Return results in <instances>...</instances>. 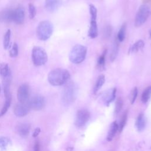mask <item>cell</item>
<instances>
[{
	"mask_svg": "<svg viewBox=\"0 0 151 151\" xmlns=\"http://www.w3.org/2000/svg\"><path fill=\"white\" fill-rule=\"evenodd\" d=\"M118 51H119V41L117 40V38H116L114 41L111 53L110 54V60L111 61H113L116 58L118 54Z\"/></svg>",
	"mask_w": 151,
	"mask_h": 151,
	"instance_id": "23",
	"label": "cell"
},
{
	"mask_svg": "<svg viewBox=\"0 0 151 151\" xmlns=\"http://www.w3.org/2000/svg\"><path fill=\"white\" fill-rule=\"evenodd\" d=\"M34 151H40V144L38 142H36L34 145Z\"/></svg>",
	"mask_w": 151,
	"mask_h": 151,
	"instance_id": "35",
	"label": "cell"
},
{
	"mask_svg": "<svg viewBox=\"0 0 151 151\" xmlns=\"http://www.w3.org/2000/svg\"><path fill=\"white\" fill-rule=\"evenodd\" d=\"M18 54V47L17 43L14 42L9 51V55L11 57H16Z\"/></svg>",
	"mask_w": 151,
	"mask_h": 151,
	"instance_id": "30",
	"label": "cell"
},
{
	"mask_svg": "<svg viewBox=\"0 0 151 151\" xmlns=\"http://www.w3.org/2000/svg\"><path fill=\"white\" fill-rule=\"evenodd\" d=\"M0 75L4 79H8L10 77V68L7 64L0 63Z\"/></svg>",
	"mask_w": 151,
	"mask_h": 151,
	"instance_id": "18",
	"label": "cell"
},
{
	"mask_svg": "<svg viewBox=\"0 0 151 151\" xmlns=\"http://www.w3.org/2000/svg\"><path fill=\"white\" fill-rule=\"evenodd\" d=\"M126 23H124L120 28L119 30V32L117 33V39L119 41V42H122L124 38L126 35Z\"/></svg>",
	"mask_w": 151,
	"mask_h": 151,
	"instance_id": "25",
	"label": "cell"
},
{
	"mask_svg": "<svg viewBox=\"0 0 151 151\" xmlns=\"http://www.w3.org/2000/svg\"><path fill=\"white\" fill-rule=\"evenodd\" d=\"M123 100L122 98L119 97L116 101V104H115V108H114V113L115 114H118L122 110L123 107Z\"/></svg>",
	"mask_w": 151,
	"mask_h": 151,
	"instance_id": "28",
	"label": "cell"
},
{
	"mask_svg": "<svg viewBox=\"0 0 151 151\" xmlns=\"http://www.w3.org/2000/svg\"><path fill=\"white\" fill-rule=\"evenodd\" d=\"M126 120H127V113H124V114H123L122 117V119H121V120L120 122V124L119 126V131L120 132L122 131L123 129L124 128L125 124H126Z\"/></svg>",
	"mask_w": 151,
	"mask_h": 151,
	"instance_id": "31",
	"label": "cell"
},
{
	"mask_svg": "<svg viewBox=\"0 0 151 151\" xmlns=\"http://www.w3.org/2000/svg\"><path fill=\"white\" fill-rule=\"evenodd\" d=\"M53 32L52 24L48 21H41L37 28L36 34L37 38L41 41L47 40Z\"/></svg>",
	"mask_w": 151,
	"mask_h": 151,
	"instance_id": "4",
	"label": "cell"
},
{
	"mask_svg": "<svg viewBox=\"0 0 151 151\" xmlns=\"http://www.w3.org/2000/svg\"><path fill=\"white\" fill-rule=\"evenodd\" d=\"M146 118L145 117V115L142 113L140 114L136 120V127L137 130L139 132H142L143 131L145 127H146Z\"/></svg>",
	"mask_w": 151,
	"mask_h": 151,
	"instance_id": "17",
	"label": "cell"
},
{
	"mask_svg": "<svg viewBox=\"0 0 151 151\" xmlns=\"http://www.w3.org/2000/svg\"><path fill=\"white\" fill-rule=\"evenodd\" d=\"M116 88H113L111 89H109L107 91H105L103 94L102 99L103 101L106 105H109L111 102H112L116 97Z\"/></svg>",
	"mask_w": 151,
	"mask_h": 151,
	"instance_id": "14",
	"label": "cell"
},
{
	"mask_svg": "<svg viewBox=\"0 0 151 151\" xmlns=\"http://www.w3.org/2000/svg\"><path fill=\"white\" fill-rule=\"evenodd\" d=\"M14 11L12 9H4L0 11V22H9L13 21Z\"/></svg>",
	"mask_w": 151,
	"mask_h": 151,
	"instance_id": "13",
	"label": "cell"
},
{
	"mask_svg": "<svg viewBox=\"0 0 151 151\" xmlns=\"http://www.w3.org/2000/svg\"><path fill=\"white\" fill-rule=\"evenodd\" d=\"M11 31L10 29H8L4 36V40H3V45L4 48L6 50L9 48L10 45V41H11Z\"/></svg>",
	"mask_w": 151,
	"mask_h": 151,
	"instance_id": "26",
	"label": "cell"
},
{
	"mask_svg": "<svg viewBox=\"0 0 151 151\" xmlns=\"http://www.w3.org/2000/svg\"><path fill=\"white\" fill-rule=\"evenodd\" d=\"M61 93V101L64 105L68 106L73 103L77 96V87L73 82H67L65 84Z\"/></svg>",
	"mask_w": 151,
	"mask_h": 151,
	"instance_id": "2",
	"label": "cell"
},
{
	"mask_svg": "<svg viewBox=\"0 0 151 151\" xmlns=\"http://www.w3.org/2000/svg\"><path fill=\"white\" fill-rule=\"evenodd\" d=\"M105 32H106L105 35H107V36H110V34H111V28H110V27H107Z\"/></svg>",
	"mask_w": 151,
	"mask_h": 151,
	"instance_id": "33",
	"label": "cell"
},
{
	"mask_svg": "<svg viewBox=\"0 0 151 151\" xmlns=\"http://www.w3.org/2000/svg\"><path fill=\"white\" fill-rule=\"evenodd\" d=\"M32 61L34 65L41 66L46 63L48 60V55L45 50L41 47H34L31 53Z\"/></svg>",
	"mask_w": 151,
	"mask_h": 151,
	"instance_id": "5",
	"label": "cell"
},
{
	"mask_svg": "<svg viewBox=\"0 0 151 151\" xmlns=\"http://www.w3.org/2000/svg\"><path fill=\"white\" fill-rule=\"evenodd\" d=\"M29 110V107L28 104L23 103H18L17 104L14 108V113L15 115L17 117H21L27 115Z\"/></svg>",
	"mask_w": 151,
	"mask_h": 151,
	"instance_id": "11",
	"label": "cell"
},
{
	"mask_svg": "<svg viewBox=\"0 0 151 151\" xmlns=\"http://www.w3.org/2000/svg\"><path fill=\"white\" fill-rule=\"evenodd\" d=\"M40 133V128H36L35 129V130H34V132L33 133V134H32V136H33V137H37L38 134H39V133Z\"/></svg>",
	"mask_w": 151,
	"mask_h": 151,
	"instance_id": "34",
	"label": "cell"
},
{
	"mask_svg": "<svg viewBox=\"0 0 151 151\" xmlns=\"http://www.w3.org/2000/svg\"><path fill=\"white\" fill-rule=\"evenodd\" d=\"M119 130V126L117 123L116 122H113L110 127V129L109 130L108 132V134H107V139L108 141H111L114 136H115L116 132L118 131Z\"/></svg>",
	"mask_w": 151,
	"mask_h": 151,
	"instance_id": "19",
	"label": "cell"
},
{
	"mask_svg": "<svg viewBox=\"0 0 151 151\" xmlns=\"http://www.w3.org/2000/svg\"><path fill=\"white\" fill-rule=\"evenodd\" d=\"M151 97V86L145 88L142 94L141 100L143 103H147Z\"/></svg>",
	"mask_w": 151,
	"mask_h": 151,
	"instance_id": "24",
	"label": "cell"
},
{
	"mask_svg": "<svg viewBox=\"0 0 151 151\" xmlns=\"http://www.w3.org/2000/svg\"><path fill=\"white\" fill-rule=\"evenodd\" d=\"M61 4V0H45V7L48 11L53 12L59 8Z\"/></svg>",
	"mask_w": 151,
	"mask_h": 151,
	"instance_id": "15",
	"label": "cell"
},
{
	"mask_svg": "<svg viewBox=\"0 0 151 151\" xmlns=\"http://www.w3.org/2000/svg\"><path fill=\"white\" fill-rule=\"evenodd\" d=\"M149 34L150 38V40H151V29H150L149 31Z\"/></svg>",
	"mask_w": 151,
	"mask_h": 151,
	"instance_id": "36",
	"label": "cell"
},
{
	"mask_svg": "<svg viewBox=\"0 0 151 151\" xmlns=\"http://www.w3.org/2000/svg\"><path fill=\"white\" fill-rule=\"evenodd\" d=\"M145 46V42L142 40H138L135 43H134L130 48L129 49V52L131 53H136L142 50Z\"/></svg>",
	"mask_w": 151,
	"mask_h": 151,
	"instance_id": "20",
	"label": "cell"
},
{
	"mask_svg": "<svg viewBox=\"0 0 151 151\" xmlns=\"http://www.w3.org/2000/svg\"><path fill=\"white\" fill-rule=\"evenodd\" d=\"M17 130L21 137H27L29 133L30 125L27 123L19 124L17 127Z\"/></svg>",
	"mask_w": 151,
	"mask_h": 151,
	"instance_id": "16",
	"label": "cell"
},
{
	"mask_svg": "<svg viewBox=\"0 0 151 151\" xmlns=\"http://www.w3.org/2000/svg\"><path fill=\"white\" fill-rule=\"evenodd\" d=\"M28 9H29V18L33 19L36 15V8L35 6L32 4H29L28 6Z\"/></svg>",
	"mask_w": 151,
	"mask_h": 151,
	"instance_id": "32",
	"label": "cell"
},
{
	"mask_svg": "<svg viewBox=\"0 0 151 151\" xmlns=\"http://www.w3.org/2000/svg\"><path fill=\"white\" fill-rule=\"evenodd\" d=\"M11 102V97L6 99L5 103L4 106H3L2 109V110H1V111L0 116H3L4 114H5L6 113V112L7 110H8L9 107H10Z\"/></svg>",
	"mask_w": 151,
	"mask_h": 151,
	"instance_id": "27",
	"label": "cell"
},
{
	"mask_svg": "<svg viewBox=\"0 0 151 151\" xmlns=\"http://www.w3.org/2000/svg\"><path fill=\"white\" fill-rule=\"evenodd\" d=\"M137 92H138V90L136 87H134L132 89L130 93V96H129V99L132 104H133L134 102L135 101L137 96Z\"/></svg>",
	"mask_w": 151,
	"mask_h": 151,
	"instance_id": "29",
	"label": "cell"
},
{
	"mask_svg": "<svg viewBox=\"0 0 151 151\" xmlns=\"http://www.w3.org/2000/svg\"><path fill=\"white\" fill-rule=\"evenodd\" d=\"M29 88L27 84H21L17 90V98L19 103L27 104L29 101Z\"/></svg>",
	"mask_w": 151,
	"mask_h": 151,
	"instance_id": "8",
	"label": "cell"
},
{
	"mask_svg": "<svg viewBox=\"0 0 151 151\" xmlns=\"http://www.w3.org/2000/svg\"><path fill=\"white\" fill-rule=\"evenodd\" d=\"M27 104L29 109H32L34 110H40L44 107L45 101L43 96L40 95H36L33 96L28 101Z\"/></svg>",
	"mask_w": 151,
	"mask_h": 151,
	"instance_id": "9",
	"label": "cell"
},
{
	"mask_svg": "<svg viewBox=\"0 0 151 151\" xmlns=\"http://www.w3.org/2000/svg\"><path fill=\"white\" fill-rule=\"evenodd\" d=\"M70 78L69 71L64 68H55L48 75V81L54 86H60L66 84Z\"/></svg>",
	"mask_w": 151,
	"mask_h": 151,
	"instance_id": "1",
	"label": "cell"
},
{
	"mask_svg": "<svg viewBox=\"0 0 151 151\" xmlns=\"http://www.w3.org/2000/svg\"><path fill=\"white\" fill-rule=\"evenodd\" d=\"M90 117V114L88 111L85 109L80 110L77 111L76 120H75V125L80 127L84 126L86 123L88 121Z\"/></svg>",
	"mask_w": 151,
	"mask_h": 151,
	"instance_id": "10",
	"label": "cell"
},
{
	"mask_svg": "<svg viewBox=\"0 0 151 151\" xmlns=\"http://www.w3.org/2000/svg\"><path fill=\"white\" fill-rule=\"evenodd\" d=\"M87 51L86 47L83 45L77 44L74 45L69 54L70 61L76 64H80L85 60Z\"/></svg>",
	"mask_w": 151,
	"mask_h": 151,
	"instance_id": "3",
	"label": "cell"
},
{
	"mask_svg": "<svg viewBox=\"0 0 151 151\" xmlns=\"http://www.w3.org/2000/svg\"><path fill=\"white\" fill-rule=\"evenodd\" d=\"M25 19V10L22 6H18L14 11L13 21L17 24H22Z\"/></svg>",
	"mask_w": 151,
	"mask_h": 151,
	"instance_id": "12",
	"label": "cell"
},
{
	"mask_svg": "<svg viewBox=\"0 0 151 151\" xmlns=\"http://www.w3.org/2000/svg\"><path fill=\"white\" fill-rule=\"evenodd\" d=\"M89 11L90 14V23L88 35L91 38H95L98 36V27L96 22L97 10L93 4L89 5Z\"/></svg>",
	"mask_w": 151,
	"mask_h": 151,
	"instance_id": "6",
	"label": "cell"
},
{
	"mask_svg": "<svg viewBox=\"0 0 151 151\" xmlns=\"http://www.w3.org/2000/svg\"><path fill=\"white\" fill-rule=\"evenodd\" d=\"M104 82H105V77H104V76L103 74L100 75L98 77L97 80V81L96 82V84L94 85V90H93L94 93H96L101 88V87L104 84Z\"/></svg>",
	"mask_w": 151,
	"mask_h": 151,
	"instance_id": "22",
	"label": "cell"
},
{
	"mask_svg": "<svg viewBox=\"0 0 151 151\" xmlns=\"http://www.w3.org/2000/svg\"><path fill=\"white\" fill-rule=\"evenodd\" d=\"M150 14V9L149 6L145 4L140 5L136 14L134 25L136 27L142 26L147 19Z\"/></svg>",
	"mask_w": 151,
	"mask_h": 151,
	"instance_id": "7",
	"label": "cell"
},
{
	"mask_svg": "<svg viewBox=\"0 0 151 151\" xmlns=\"http://www.w3.org/2000/svg\"><path fill=\"white\" fill-rule=\"evenodd\" d=\"M107 54V50H104L101 55L99 57L97 60V68L99 70L102 71L105 68V61H106V55Z\"/></svg>",
	"mask_w": 151,
	"mask_h": 151,
	"instance_id": "21",
	"label": "cell"
},
{
	"mask_svg": "<svg viewBox=\"0 0 151 151\" xmlns=\"http://www.w3.org/2000/svg\"><path fill=\"white\" fill-rule=\"evenodd\" d=\"M0 91H1V87H0Z\"/></svg>",
	"mask_w": 151,
	"mask_h": 151,
	"instance_id": "37",
	"label": "cell"
}]
</instances>
